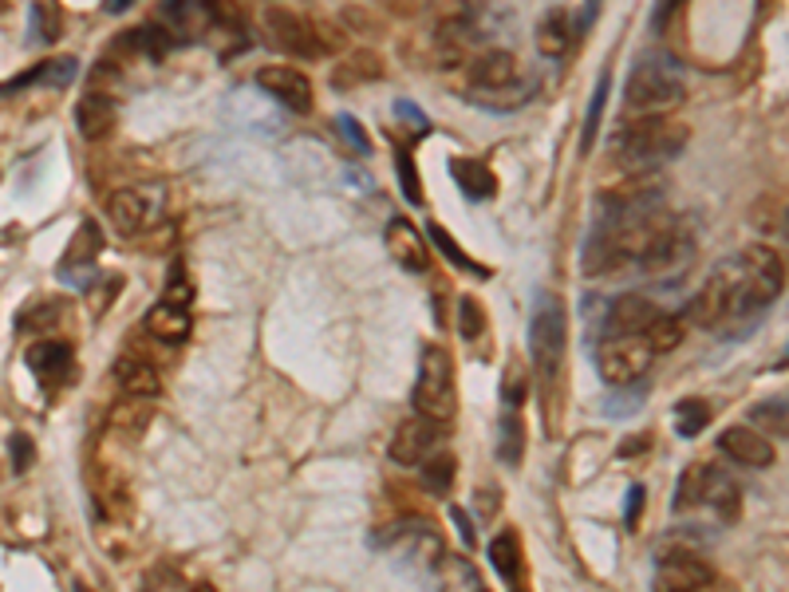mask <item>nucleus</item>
Listing matches in <instances>:
<instances>
[{"label": "nucleus", "instance_id": "f704fd0d", "mask_svg": "<svg viewBox=\"0 0 789 592\" xmlns=\"http://www.w3.org/2000/svg\"><path fill=\"white\" fill-rule=\"evenodd\" d=\"M426 234H431L434 241H438V249H443L446 257H451V262L458 265V269H470V273H474V277H486V269H482V265H477L474 257H470V253L462 249V245H454V241H451V234H446L443 226H431V229H426Z\"/></svg>", "mask_w": 789, "mask_h": 592}, {"label": "nucleus", "instance_id": "20e7f679", "mask_svg": "<svg viewBox=\"0 0 789 592\" xmlns=\"http://www.w3.org/2000/svg\"><path fill=\"white\" fill-rule=\"evenodd\" d=\"M415 411L431 423H451L458 411V392H454V359L443 344H426L423 359H418V379H415Z\"/></svg>", "mask_w": 789, "mask_h": 592}, {"label": "nucleus", "instance_id": "3c124183", "mask_svg": "<svg viewBox=\"0 0 789 592\" xmlns=\"http://www.w3.org/2000/svg\"><path fill=\"white\" fill-rule=\"evenodd\" d=\"M786 234H789V214H786Z\"/></svg>", "mask_w": 789, "mask_h": 592}, {"label": "nucleus", "instance_id": "b1692460", "mask_svg": "<svg viewBox=\"0 0 789 592\" xmlns=\"http://www.w3.org/2000/svg\"><path fill=\"white\" fill-rule=\"evenodd\" d=\"M147 332L162 344H183L186 336H190V313H186L183 305L162 300V305H155L147 313Z\"/></svg>", "mask_w": 789, "mask_h": 592}, {"label": "nucleus", "instance_id": "8fccbe9b", "mask_svg": "<svg viewBox=\"0 0 789 592\" xmlns=\"http://www.w3.org/2000/svg\"><path fill=\"white\" fill-rule=\"evenodd\" d=\"M707 592H727V589H714V584H711V589H707Z\"/></svg>", "mask_w": 789, "mask_h": 592}, {"label": "nucleus", "instance_id": "49530a36", "mask_svg": "<svg viewBox=\"0 0 789 592\" xmlns=\"http://www.w3.org/2000/svg\"><path fill=\"white\" fill-rule=\"evenodd\" d=\"M135 0H103V12H122V9H130Z\"/></svg>", "mask_w": 789, "mask_h": 592}, {"label": "nucleus", "instance_id": "423d86ee", "mask_svg": "<svg viewBox=\"0 0 789 592\" xmlns=\"http://www.w3.org/2000/svg\"><path fill=\"white\" fill-rule=\"evenodd\" d=\"M651 356H655V352H651V344L643 341V336H620V332H612V336L600 344L596 367L600 375H604V384L632 387L648 375Z\"/></svg>", "mask_w": 789, "mask_h": 592}, {"label": "nucleus", "instance_id": "f3484780", "mask_svg": "<svg viewBox=\"0 0 789 592\" xmlns=\"http://www.w3.org/2000/svg\"><path fill=\"white\" fill-rule=\"evenodd\" d=\"M79 76V60L76 56H52V60L36 63L32 71L24 76L9 79V83H0V96H9V91H24V88H36V83H48V88H71Z\"/></svg>", "mask_w": 789, "mask_h": 592}, {"label": "nucleus", "instance_id": "58836bf2", "mask_svg": "<svg viewBox=\"0 0 789 592\" xmlns=\"http://www.w3.org/2000/svg\"><path fill=\"white\" fill-rule=\"evenodd\" d=\"M755 423H762V427L778 431V435H789V411L781 407V403H762V407H755Z\"/></svg>", "mask_w": 789, "mask_h": 592}, {"label": "nucleus", "instance_id": "1a4fd4ad", "mask_svg": "<svg viewBox=\"0 0 789 592\" xmlns=\"http://www.w3.org/2000/svg\"><path fill=\"white\" fill-rule=\"evenodd\" d=\"M466 76L470 83H474V99H494L502 96V91H510L513 83H517V60H513L505 48H486V52H474L466 63Z\"/></svg>", "mask_w": 789, "mask_h": 592}, {"label": "nucleus", "instance_id": "4be33fe9", "mask_svg": "<svg viewBox=\"0 0 789 592\" xmlns=\"http://www.w3.org/2000/svg\"><path fill=\"white\" fill-rule=\"evenodd\" d=\"M28 367L48 384H60L71 375V344L63 341H40L36 348H28Z\"/></svg>", "mask_w": 789, "mask_h": 592}, {"label": "nucleus", "instance_id": "0eeeda50", "mask_svg": "<svg viewBox=\"0 0 789 592\" xmlns=\"http://www.w3.org/2000/svg\"><path fill=\"white\" fill-rule=\"evenodd\" d=\"M714 584V569L694 549H668L655 565V592H707Z\"/></svg>", "mask_w": 789, "mask_h": 592}, {"label": "nucleus", "instance_id": "aec40b11", "mask_svg": "<svg viewBox=\"0 0 789 592\" xmlns=\"http://www.w3.org/2000/svg\"><path fill=\"white\" fill-rule=\"evenodd\" d=\"M107 218L122 237H135L150 221V201L142 190H115L107 198Z\"/></svg>", "mask_w": 789, "mask_h": 592}, {"label": "nucleus", "instance_id": "4c0bfd02", "mask_svg": "<svg viewBox=\"0 0 789 592\" xmlns=\"http://www.w3.org/2000/svg\"><path fill=\"white\" fill-rule=\"evenodd\" d=\"M395 166H400V182H403V194H407V201L423 206V190H418V175H415V158H411V147L395 150Z\"/></svg>", "mask_w": 789, "mask_h": 592}, {"label": "nucleus", "instance_id": "c03bdc74", "mask_svg": "<svg viewBox=\"0 0 789 592\" xmlns=\"http://www.w3.org/2000/svg\"><path fill=\"white\" fill-rule=\"evenodd\" d=\"M651 446V435H632L620 443V458H635V454H643Z\"/></svg>", "mask_w": 789, "mask_h": 592}, {"label": "nucleus", "instance_id": "6ab92c4d", "mask_svg": "<svg viewBox=\"0 0 789 592\" xmlns=\"http://www.w3.org/2000/svg\"><path fill=\"white\" fill-rule=\"evenodd\" d=\"M655 316H660V305H651L648 296L640 293L617 296L612 308H608V324H612V332H620V336H643Z\"/></svg>", "mask_w": 789, "mask_h": 592}, {"label": "nucleus", "instance_id": "79ce46f5", "mask_svg": "<svg viewBox=\"0 0 789 592\" xmlns=\"http://www.w3.org/2000/svg\"><path fill=\"white\" fill-rule=\"evenodd\" d=\"M339 131L347 135V142H352V147H356V150H364V155H367V150H372V142H367V131H364V127H359L356 119H352V115H339Z\"/></svg>", "mask_w": 789, "mask_h": 592}, {"label": "nucleus", "instance_id": "bb28decb", "mask_svg": "<svg viewBox=\"0 0 789 592\" xmlns=\"http://www.w3.org/2000/svg\"><path fill=\"white\" fill-rule=\"evenodd\" d=\"M497 458L505 466H521V458H525V427H521L517 411H505L497 423Z\"/></svg>", "mask_w": 789, "mask_h": 592}, {"label": "nucleus", "instance_id": "cd10ccee", "mask_svg": "<svg viewBox=\"0 0 789 592\" xmlns=\"http://www.w3.org/2000/svg\"><path fill=\"white\" fill-rule=\"evenodd\" d=\"M490 565H494V573L502 576V581H513V576L521 573V549H517V537L513 533H497L494 541H490Z\"/></svg>", "mask_w": 789, "mask_h": 592}, {"label": "nucleus", "instance_id": "c756f323", "mask_svg": "<svg viewBox=\"0 0 789 592\" xmlns=\"http://www.w3.org/2000/svg\"><path fill=\"white\" fill-rule=\"evenodd\" d=\"M643 341L651 344V352H675L683 344V320L671 313H660L651 320V328L643 332Z\"/></svg>", "mask_w": 789, "mask_h": 592}, {"label": "nucleus", "instance_id": "39448f33", "mask_svg": "<svg viewBox=\"0 0 789 592\" xmlns=\"http://www.w3.org/2000/svg\"><path fill=\"white\" fill-rule=\"evenodd\" d=\"M564 344H569L564 305L556 300V296H541L537 308H533V320H530V356H533V367H537V379L545 387L553 384L556 372H561Z\"/></svg>", "mask_w": 789, "mask_h": 592}, {"label": "nucleus", "instance_id": "09e8293b", "mask_svg": "<svg viewBox=\"0 0 789 592\" xmlns=\"http://www.w3.org/2000/svg\"><path fill=\"white\" fill-rule=\"evenodd\" d=\"M789 364V348H786V356H781V367H786Z\"/></svg>", "mask_w": 789, "mask_h": 592}, {"label": "nucleus", "instance_id": "de8ad7c7", "mask_svg": "<svg viewBox=\"0 0 789 592\" xmlns=\"http://www.w3.org/2000/svg\"><path fill=\"white\" fill-rule=\"evenodd\" d=\"M190 592H217V589H214V584H194Z\"/></svg>", "mask_w": 789, "mask_h": 592}, {"label": "nucleus", "instance_id": "4468645a", "mask_svg": "<svg viewBox=\"0 0 789 592\" xmlns=\"http://www.w3.org/2000/svg\"><path fill=\"white\" fill-rule=\"evenodd\" d=\"M683 320L694 324V328H719L722 320H730V288H727V280H722L719 273H714V277L691 296V305H687Z\"/></svg>", "mask_w": 789, "mask_h": 592}, {"label": "nucleus", "instance_id": "393cba45", "mask_svg": "<svg viewBox=\"0 0 789 592\" xmlns=\"http://www.w3.org/2000/svg\"><path fill=\"white\" fill-rule=\"evenodd\" d=\"M711 474H714V462H694L687 466L683 478H679V490H675V514H691L699 505H707V490H711Z\"/></svg>", "mask_w": 789, "mask_h": 592}, {"label": "nucleus", "instance_id": "5701e85b", "mask_svg": "<svg viewBox=\"0 0 789 592\" xmlns=\"http://www.w3.org/2000/svg\"><path fill=\"white\" fill-rule=\"evenodd\" d=\"M451 170H454L458 190L466 194L470 201H490L497 194V178L486 162H477V158H454Z\"/></svg>", "mask_w": 789, "mask_h": 592}, {"label": "nucleus", "instance_id": "dca6fc26", "mask_svg": "<svg viewBox=\"0 0 789 592\" xmlns=\"http://www.w3.org/2000/svg\"><path fill=\"white\" fill-rule=\"evenodd\" d=\"M383 237H387V253L395 257V265H403V269H411V273H426V265H431V257H426V241L407 218H391Z\"/></svg>", "mask_w": 789, "mask_h": 592}, {"label": "nucleus", "instance_id": "a878e982", "mask_svg": "<svg viewBox=\"0 0 789 592\" xmlns=\"http://www.w3.org/2000/svg\"><path fill=\"white\" fill-rule=\"evenodd\" d=\"M707 505H714L722 514V522H734L738 514H742V490H738V482L730 478L722 466H714L711 474V490H707Z\"/></svg>", "mask_w": 789, "mask_h": 592}, {"label": "nucleus", "instance_id": "e433bc0d", "mask_svg": "<svg viewBox=\"0 0 789 592\" xmlns=\"http://www.w3.org/2000/svg\"><path fill=\"white\" fill-rule=\"evenodd\" d=\"M458 328L466 341H477L482 328H486V313H482V305H477L474 296H462L458 300Z\"/></svg>", "mask_w": 789, "mask_h": 592}, {"label": "nucleus", "instance_id": "6e6552de", "mask_svg": "<svg viewBox=\"0 0 789 592\" xmlns=\"http://www.w3.org/2000/svg\"><path fill=\"white\" fill-rule=\"evenodd\" d=\"M265 36H269L280 52L296 56V60H316V56H324V45H320V36H316L313 20L300 17V12L269 9L265 12Z\"/></svg>", "mask_w": 789, "mask_h": 592}, {"label": "nucleus", "instance_id": "7ed1b4c3", "mask_svg": "<svg viewBox=\"0 0 789 592\" xmlns=\"http://www.w3.org/2000/svg\"><path fill=\"white\" fill-rule=\"evenodd\" d=\"M683 99H687L683 71H679L671 60L651 56V60L635 63L632 76H628L624 107L635 115V119H640V115H671Z\"/></svg>", "mask_w": 789, "mask_h": 592}, {"label": "nucleus", "instance_id": "9d476101", "mask_svg": "<svg viewBox=\"0 0 789 592\" xmlns=\"http://www.w3.org/2000/svg\"><path fill=\"white\" fill-rule=\"evenodd\" d=\"M257 88L265 96H273L280 107L296 115H308L316 107V96H313V83L304 76L300 68H288V63H269V68L257 71Z\"/></svg>", "mask_w": 789, "mask_h": 592}, {"label": "nucleus", "instance_id": "72a5a7b5", "mask_svg": "<svg viewBox=\"0 0 789 592\" xmlns=\"http://www.w3.org/2000/svg\"><path fill=\"white\" fill-rule=\"evenodd\" d=\"M525 387H530V379H525V367L513 359L510 367H505V379H502V403H505V411H517L521 403H525Z\"/></svg>", "mask_w": 789, "mask_h": 592}, {"label": "nucleus", "instance_id": "c85d7f7f", "mask_svg": "<svg viewBox=\"0 0 789 592\" xmlns=\"http://www.w3.org/2000/svg\"><path fill=\"white\" fill-rule=\"evenodd\" d=\"M383 76V63L375 52H352V60H344L336 68V88H352L359 79H379Z\"/></svg>", "mask_w": 789, "mask_h": 592}, {"label": "nucleus", "instance_id": "412c9836", "mask_svg": "<svg viewBox=\"0 0 789 592\" xmlns=\"http://www.w3.org/2000/svg\"><path fill=\"white\" fill-rule=\"evenodd\" d=\"M115 384H119L130 399H155V395L162 392L158 372L139 356H119V364H115Z\"/></svg>", "mask_w": 789, "mask_h": 592}, {"label": "nucleus", "instance_id": "f8f14e48", "mask_svg": "<svg viewBox=\"0 0 789 592\" xmlns=\"http://www.w3.org/2000/svg\"><path fill=\"white\" fill-rule=\"evenodd\" d=\"M217 0H162V20L158 24L174 36V45H194L209 24H214Z\"/></svg>", "mask_w": 789, "mask_h": 592}, {"label": "nucleus", "instance_id": "ddd939ff", "mask_svg": "<svg viewBox=\"0 0 789 592\" xmlns=\"http://www.w3.org/2000/svg\"><path fill=\"white\" fill-rule=\"evenodd\" d=\"M719 451L730 454L734 462H742V466H755V471H762V466H770V462L778 458L773 443L758 427H730V431H722V435H719Z\"/></svg>", "mask_w": 789, "mask_h": 592}, {"label": "nucleus", "instance_id": "a18cd8bd", "mask_svg": "<svg viewBox=\"0 0 789 592\" xmlns=\"http://www.w3.org/2000/svg\"><path fill=\"white\" fill-rule=\"evenodd\" d=\"M640 505H643V486H632V490H628V510H624L628 525L640 522Z\"/></svg>", "mask_w": 789, "mask_h": 592}, {"label": "nucleus", "instance_id": "9b49d317", "mask_svg": "<svg viewBox=\"0 0 789 592\" xmlns=\"http://www.w3.org/2000/svg\"><path fill=\"white\" fill-rule=\"evenodd\" d=\"M443 443V423H431V418H407L395 435H391V462H400V466H423L434 451Z\"/></svg>", "mask_w": 789, "mask_h": 592}, {"label": "nucleus", "instance_id": "473e14b6", "mask_svg": "<svg viewBox=\"0 0 789 592\" xmlns=\"http://www.w3.org/2000/svg\"><path fill=\"white\" fill-rule=\"evenodd\" d=\"M604 103H608V76H600L596 91H592V103H589V119H584L581 150H592V139H596V131H600V119H604Z\"/></svg>", "mask_w": 789, "mask_h": 592}, {"label": "nucleus", "instance_id": "a211bd4d", "mask_svg": "<svg viewBox=\"0 0 789 592\" xmlns=\"http://www.w3.org/2000/svg\"><path fill=\"white\" fill-rule=\"evenodd\" d=\"M576 36H581V20L573 17L569 9H549L545 17H541L537 24V48L545 56H553V60H561V56L573 52Z\"/></svg>", "mask_w": 789, "mask_h": 592}, {"label": "nucleus", "instance_id": "37998d69", "mask_svg": "<svg viewBox=\"0 0 789 592\" xmlns=\"http://www.w3.org/2000/svg\"><path fill=\"white\" fill-rule=\"evenodd\" d=\"M451 522H454V530H458L462 545H466V549H474V545H477V537H474V525H470L466 510H458V505H454V510H451Z\"/></svg>", "mask_w": 789, "mask_h": 592}, {"label": "nucleus", "instance_id": "f257e3e1", "mask_svg": "<svg viewBox=\"0 0 789 592\" xmlns=\"http://www.w3.org/2000/svg\"><path fill=\"white\" fill-rule=\"evenodd\" d=\"M687 127L671 122L668 115H640L628 127H620L617 142H612V162L624 170L628 178H648L651 170L668 166L671 158L683 150Z\"/></svg>", "mask_w": 789, "mask_h": 592}, {"label": "nucleus", "instance_id": "a19ab883", "mask_svg": "<svg viewBox=\"0 0 789 592\" xmlns=\"http://www.w3.org/2000/svg\"><path fill=\"white\" fill-rule=\"evenodd\" d=\"M9 454H12V471L24 474L28 466L36 462V443L28 435H12L9 438Z\"/></svg>", "mask_w": 789, "mask_h": 592}, {"label": "nucleus", "instance_id": "2eb2a0df", "mask_svg": "<svg viewBox=\"0 0 789 592\" xmlns=\"http://www.w3.org/2000/svg\"><path fill=\"white\" fill-rule=\"evenodd\" d=\"M119 122V111H115V99L103 96V91H87L76 107V131L83 135L87 142H103L107 135L115 131Z\"/></svg>", "mask_w": 789, "mask_h": 592}, {"label": "nucleus", "instance_id": "2f4dec72", "mask_svg": "<svg viewBox=\"0 0 789 592\" xmlns=\"http://www.w3.org/2000/svg\"><path fill=\"white\" fill-rule=\"evenodd\" d=\"M711 403H703V399H679L675 403V431L683 438H694L699 431L711 423Z\"/></svg>", "mask_w": 789, "mask_h": 592}, {"label": "nucleus", "instance_id": "603ef678", "mask_svg": "<svg viewBox=\"0 0 789 592\" xmlns=\"http://www.w3.org/2000/svg\"><path fill=\"white\" fill-rule=\"evenodd\" d=\"M513 592H525V589H513Z\"/></svg>", "mask_w": 789, "mask_h": 592}, {"label": "nucleus", "instance_id": "c9c22d12", "mask_svg": "<svg viewBox=\"0 0 789 592\" xmlns=\"http://www.w3.org/2000/svg\"><path fill=\"white\" fill-rule=\"evenodd\" d=\"M190 296H194V280H190V273H186V265L183 262H174L170 265V273H166V300L170 305H190Z\"/></svg>", "mask_w": 789, "mask_h": 592}, {"label": "nucleus", "instance_id": "f03ea898", "mask_svg": "<svg viewBox=\"0 0 789 592\" xmlns=\"http://www.w3.org/2000/svg\"><path fill=\"white\" fill-rule=\"evenodd\" d=\"M719 277L730 288V320H734V316L762 313L766 305L778 300L781 285H786V265L770 245H750L734 262L722 265Z\"/></svg>", "mask_w": 789, "mask_h": 592}, {"label": "nucleus", "instance_id": "7c9ffc66", "mask_svg": "<svg viewBox=\"0 0 789 592\" xmlns=\"http://www.w3.org/2000/svg\"><path fill=\"white\" fill-rule=\"evenodd\" d=\"M423 486L438 497L454 486V454L451 451H434L431 458L423 462Z\"/></svg>", "mask_w": 789, "mask_h": 592}, {"label": "nucleus", "instance_id": "ea45409f", "mask_svg": "<svg viewBox=\"0 0 789 592\" xmlns=\"http://www.w3.org/2000/svg\"><path fill=\"white\" fill-rule=\"evenodd\" d=\"M32 20H36V40H56L60 36V17H56L52 4H36L32 9Z\"/></svg>", "mask_w": 789, "mask_h": 592}]
</instances>
